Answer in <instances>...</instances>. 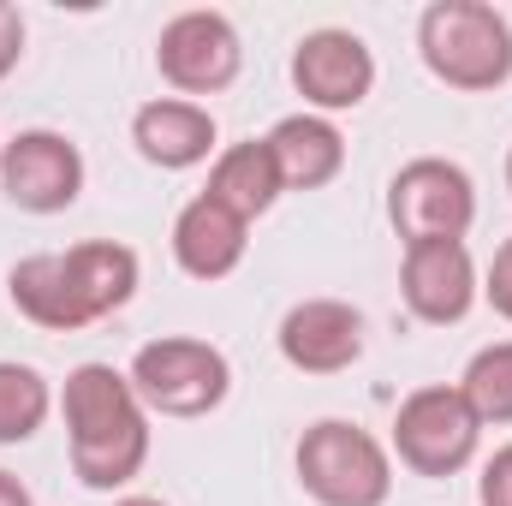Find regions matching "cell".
<instances>
[{
  "label": "cell",
  "instance_id": "obj_1",
  "mask_svg": "<svg viewBox=\"0 0 512 506\" xmlns=\"http://www.w3.org/2000/svg\"><path fill=\"white\" fill-rule=\"evenodd\" d=\"M66 429H72V471L90 489H126L149 459V411L131 376L114 364H78L66 376Z\"/></svg>",
  "mask_w": 512,
  "mask_h": 506
},
{
  "label": "cell",
  "instance_id": "obj_2",
  "mask_svg": "<svg viewBox=\"0 0 512 506\" xmlns=\"http://www.w3.org/2000/svg\"><path fill=\"white\" fill-rule=\"evenodd\" d=\"M417 48L453 90H495L512 78V30L483 0H435L417 24Z\"/></svg>",
  "mask_w": 512,
  "mask_h": 506
},
{
  "label": "cell",
  "instance_id": "obj_3",
  "mask_svg": "<svg viewBox=\"0 0 512 506\" xmlns=\"http://www.w3.org/2000/svg\"><path fill=\"white\" fill-rule=\"evenodd\" d=\"M298 477L322 506H382L393 489V465L387 447L340 417H322L316 429H304L298 441Z\"/></svg>",
  "mask_w": 512,
  "mask_h": 506
},
{
  "label": "cell",
  "instance_id": "obj_4",
  "mask_svg": "<svg viewBox=\"0 0 512 506\" xmlns=\"http://www.w3.org/2000/svg\"><path fill=\"white\" fill-rule=\"evenodd\" d=\"M131 387L143 399V411H161V417H209L227 387L233 370L227 358L209 346V340H149L137 358H131Z\"/></svg>",
  "mask_w": 512,
  "mask_h": 506
},
{
  "label": "cell",
  "instance_id": "obj_5",
  "mask_svg": "<svg viewBox=\"0 0 512 506\" xmlns=\"http://www.w3.org/2000/svg\"><path fill=\"white\" fill-rule=\"evenodd\" d=\"M387 221L399 227L405 245H435V239H465L471 221H477V191H471V173L441 161V155H423L411 167L393 173L387 185Z\"/></svg>",
  "mask_w": 512,
  "mask_h": 506
},
{
  "label": "cell",
  "instance_id": "obj_6",
  "mask_svg": "<svg viewBox=\"0 0 512 506\" xmlns=\"http://www.w3.org/2000/svg\"><path fill=\"white\" fill-rule=\"evenodd\" d=\"M477 435H483V423H477V411L465 405L459 387H417L393 417V447L417 477L465 471L471 453H477Z\"/></svg>",
  "mask_w": 512,
  "mask_h": 506
},
{
  "label": "cell",
  "instance_id": "obj_7",
  "mask_svg": "<svg viewBox=\"0 0 512 506\" xmlns=\"http://www.w3.org/2000/svg\"><path fill=\"white\" fill-rule=\"evenodd\" d=\"M155 60H161V78H167L173 90H185V96H215V90H227V84L239 78L245 48H239V30H233L221 12H179V18L161 30Z\"/></svg>",
  "mask_w": 512,
  "mask_h": 506
},
{
  "label": "cell",
  "instance_id": "obj_8",
  "mask_svg": "<svg viewBox=\"0 0 512 506\" xmlns=\"http://www.w3.org/2000/svg\"><path fill=\"white\" fill-rule=\"evenodd\" d=\"M0 185L18 209L30 215H54L72 209L84 191V155L78 143H66L60 131H18L0 149Z\"/></svg>",
  "mask_w": 512,
  "mask_h": 506
},
{
  "label": "cell",
  "instance_id": "obj_9",
  "mask_svg": "<svg viewBox=\"0 0 512 506\" xmlns=\"http://www.w3.org/2000/svg\"><path fill=\"white\" fill-rule=\"evenodd\" d=\"M292 84L310 108L340 114L376 90V60H370L364 36H352V30H310L292 54Z\"/></svg>",
  "mask_w": 512,
  "mask_h": 506
},
{
  "label": "cell",
  "instance_id": "obj_10",
  "mask_svg": "<svg viewBox=\"0 0 512 506\" xmlns=\"http://www.w3.org/2000/svg\"><path fill=\"white\" fill-rule=\"evenodd\" d=\"M364 352V316L340 298H304L280 322V358L304 376H340Z\"/></svg>",
  "mask_w": 512,
  "mask_h": 506
},
{
  "label": "cell",
  "instance_id": "obj_11",
  "mask_svg": "<svg viewBox=\"0 0 512 506\" xmlns=\"http://www.w3.org/2000/svg\"><path fill=\"white\" fill-rule=\"evenodd\" d=\"M399 292L411 304L417 322H459L477 298V268L465 239H435V245H405V274H399Z\"/></svg>",
  "mask_w": 512,
  "mask_h": 506
},
{
  "label": "cell",
  "instance_id": "obj_12",
  "mask_svg": "<svg viewBox=\"0 0 512 506\" xmlns=\"http://www.w3.org/2000/svg\"><path fill=\"white\" fill-rule=\"evenodd\" d=\"M245 227L251 221H239L227 203H215L209 191L203 197H191L185 209H179V221H173V256H179V268L191 274V280H227L239 262H245Z\"/></svg>",
  "mask_w": 512,
  "mask_h": 506
},
{
  "label": "cell",
  "instance_id": "obj_13",
  "mask_svg": "<svg viewBox=\"0 0 512 506\" xmlns=\"http://www.w3.org/2000/svg\"><path fill=\"white\" fill-rule=\"evenodd\" d=\"M131 143H137L143 161L179 173V167H197V161L215 149V120H209V108L167 96V102L137 108V120H131Z\"/></svg>",
  "mask_w": 512,
  "mask_h": 506
},
{
  "label": "cell",
  "instance_id": "obj_14",
  "mask_svg": "<svg viewBox=\"0 0 512 506\" xmlns=\"http://www.w3.org/2000/svg\"><path fill=\"white\" fill-rule=\"evenodd\" d=\"M262 143H268L286 191H316V185H328L346 167V137L328 126L322 114H292V120H280V126L268 131Z\"/></svg>",
  "mask_w": 512,
  "mask_h": 506
},
{
  "label": "cell",
  "instance_id": "obj_15",
  "mask_svg": "<svg viewBox=\"0 0 512 506\" xmlns=\"http://www.w3.org/2000/svg\"><path fill=\"white\" fill-rule=\"evenodd\" d=\"M66 280H72V292H78V304H84L90 322L114 316V310H126L131 292H137V256L126 245H114V239L72 245L66 251Z\"/></svg>",
  "mask_w": 512,
  "mask_h": 506
},
{
  "label": "cell",
  "instance_id": "obj_16",
  "mask_svg": "<svg viewBox=\"0 0 512 506\" xmlns=\"http://www.w3.org/2000/svg\"><path fill=\"white\" fill-rule=\"evenodd\" d=\"M12 304L36 322V328H54V334H72V328H84L90 316H84V304H78V292H72V280H66V256L42 251V256H24L18 268H12Z\"/></svg>",
  "mask_w": 512,
  "mask_h": 506
},
{
  "label": "cell",
  "instance_id": "obj_17",
  "mask_svg": "<svg viewBox=\"0 0 512 506\" xmlns=\"http://www.w3.org/2000/svg\"><path fill=\"white\" fill-rule=\"evenodd\" d=\"M280 191H286V185H280V167H274V155H268V143H262V137L221 149V161H215V173H209V197H215V203H227L239 221L268 215Z\"/></svg>",
  "mask_w": 512,
  "mask_h": 506
},
{
  "label": "cell",
  "instance_id": "obj_18",
  "mask_svg": "<svg viewBox=\"0 0 512 506\" xmlns=\"http://www.w3.org/2000/svg\"><path fill=\"white\" fill-rule=\"evenodd\" d=\"M48 405H54V393L30 364H0V447L30 441L42 429Z\"/></svg>",
  "mask_w": 512,
  "mask_h": 506
},
{
  "label": "cell",
  "instance_id": "obj_19",
  "mask_svg": "<svg viewBox=\"0 0 512 506\" xmlns=\"http://www.w3.org/2000/svg\"><path fill=\"white\" fill-rule=\"evenodd\" d=\"M459 393L477 411V423H512V340L483 346L459 381Z\"/></svg>",
  "mask_w": 512,
  "mask_h": 506
},
{
  "label": "cell",
  "instance_id": "obj_20",
  "mask_svg": "<svg viewBox=\"0 0 512 506\" xmlns=\"http://www.w3.org/2000/svg\"><path fill=\"white\" fill-rule=\"evenodd\" d=\"M477 501H483V506H512V447H501V453H495V459L483 465Z\"/></svg>",
  "mask_w": 512,
  "mask_h": 506
},
{
  "label": "cell",
  "instance_id": "obj_21",
  "mask_svg": "<svg viewBox=\"0 0 512 506\" xmlns=\"http://www.w3.org/2000/svg\"><path fill=\"white\" fill-rule=\"evenodd\" d=\"M483 292H489V304L512 322V239L495 251V262H489V286H483Z\"/></svg>",
  "mask_w": 512,
  "mask_h": 506
},
{
  "label": "cell",
  "instance_id": "obj_22",
  "mask_svg": "<svg viewBox=\"0 0 512 506\" xmlns=\"http://www.w3.org/2000/svg\"><path fill=\"white\" fill-rule=\"evenodd\" d=\"M18 54H24V18L12 0H0V78L18 66Z\"/></svg>",
  "mask_w": 512,
  "mask_h": 506
},
{
  "label": "cell",
  "instance_id": "obj_23",
  "mask_svg": "<svg viewBox=\"0 0 512 506\" xmlns=\"http://www.w3.org/2000/svg\"><path fill=\"white\" fill-rule=\"evenodd\" d=\"M0 506H30V489H24L12 471H0Z\"/></svg>",
  "mask_w": 512,
  "mask_h": 506
},
{
  "label": "cell",
  "instance_id": "obj_24",
  "mask_svg": "<svg viewBox=\"0 0 512 506\" xmlns=\"http://www.w3.org/2000/svg\"><path fill=\"white\" fill-rule=\"evenodd\" d=\"M120 506H161V501H149V495H126Z\"/></svg>",
  "mask_w": 512,
  "mask_h": 506
},
{
  "label": "cell",
  "instance_id": "obj_25",
  "mask_svg": "<svg viewBox=\"0 0 512 506\" xmlns=\"http://www.w3.org/2000/svg\"><path fill=\"white\" fill-rule=\"evenodd\" d=\"M507 185H512V155H507Z\"/></svg>",
  "mask_w": 512,
  "mask_h": 506
}]
</instances>
